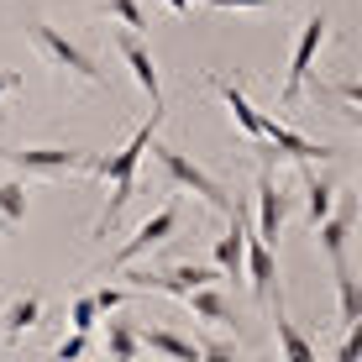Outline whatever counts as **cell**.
<instances>
[{
    "label": "cell",
    "instance_id": "obj_1",
    "mask_svg": "<svg viewBox=\"0 0 362 362\" xmlns=\"http://www.w3.org/2000/svg\"><path fill=\"white\" fill-rule=\"evenodd\" d=\"M158 127H163V110H153V116H147L142 127H136V132L127 136V142L116 147V153H95L90 173L110 184V194H105V210H100V221L90 226V242H105V236L116 231L121 210H127V199H132V189H136V168H142V153L153 147Z\"/></svg>",
    "mask_w": 362,
    "mask_h": 362
},
{
    "label": "cell",
    "instance_id": "obj_2",
    "mask_svg": "<svg viewBox=\"0 0 362 362\" xmlns=\"http://www.w3.org/2000/svg\"><path fill=\"white\" fill-rule=\"evenodd\" d=\"M27 37H32L37 53H42L47 69H58V74H69V79H79L84 90H100V95L110 90V79H105V69H100V58L90 53V47H79L74 37H64L53 21L32 16V21H27Z\"/></svg>",
    "mask_w": 362,
    "mask_h": 362
},
{
    "label": "cell",
    "instance_id": "obj_3",
    "mask_svg": "<svg viewBox=\"0 0 362 362\" xmlns=\"http://www.w3.org/2000/svg\"><path fill=\"white\" fill-rule=\"evenodd\" d=\"M252 153H257V163L273 168L279 158H289V163L299 168H320V163H331L336 158V147L331 142H315V136H299L289 121H273L268 116V132H263V142H252Z\"/></svg>",
    "mask_w": 362,
    "mask_h": 362
},
{
    "label": "cell",
    "instance_id": "obj_4",
    "mask_svg": "<svg viewBox=\"0 0 362 362\" xmlns=\"http://www.w3.org/2000/svg\"><path fill=\"white\" fill-rule=\"evenodd\" d=\"M326 37H331V16H326V11H310L305 27H299L294 53H289V69H284V90H279L284 110L299 105V95H305L310 74H315V58H320V47H326Z\"/></svg>",
    "mask_w": 362,
    "mask_h": 362
},
{
    "label": "cell",
    "instance_id": "obj_5",
    "mask_svg": "<svg viewBox=\"0 0 362 362\" xmlns=\"http://www.w3.org/2000/svg\"><path fill=\"white\" fill-rule=\"evenodd\" d=\"M16 179H64V173H90L95 153L84 147H0Z\"/></svg>",
    "mask_w": 362,
    "mask_h": 362
},
{
    "label": "cell",
    "instance_id": "obj_6",
    "mask_svg": "<svg viewBox=\"0 0 362 362\" xmlns=\"http://www.w3.org/2000/svg\"><path fill=\"white\" fill-rule=\"evenodd\" d=\"M153 153H158V163H163V173H168V184L173 189H189V194H199L210 210H221V216H231V194L221 189V179L216 173H205L194 163V158H184L179 147H168V142H158L153 136Z\"/></svg>",
    "mask_w": 362,
    "mask_h": 362
},
{
    "label": "cell",
    "instance_id": "obj_7",
    "mask_svg": "<svg viewBox=\"0 0 362 362\" xmlns=\"http://www.w3.org/2000/svg\"><path fill=\"white\" fill-rule=\"evenodd\" d=\"M173 231H179V205L168 199V205H158L153 216H147L142 226L132 231V242H127V247H116V252H110L105 263H100V273H95V279H121V273H127V268L136 263V257H142V252H153L158 242H168Z\"/></svg>",
    "mask_w": 362,
    "mask_h": 362
},
{
    "label": "cell",
    "instance_id": "obj_8",
    "mask_svg": "<svg viewBox=\"0 0 362 362\" xmlns=\"http://www.w3.org/2000/svg\"><path fill=\"white\" fill-rule=\"evenodd\" d=\"M127 279V289H147V294H173V299H184V294H194V289H210V284H221V273L216 268H205V263H173V268H142V273H121Z\"/></svg>",
    "mask_w": 362,
    "mask_h": 362
},
{
    "label": "cell",
    "instance_id": "obj_9",
    "mask_svg": "<svg viewBox=\"0 0 362 362\" xmlns=\"http://www.w3.org/2000/svg\"><path fill=\"white\" fill-rule=\"evenodd\" d=\"M289 205H294L289 184H284L273 168L257 163V242L263 247H279V231H284V221H289Z\"/></svg>",
    "mask_w": 362,
    "mask_h": 362
},
{
    "label": "cell",
    "instance_id": "obj_10",
    "mask_svg": "<svg viewBox=\"0 0 362 362\" xmlns=\"http://www.w3.org/2000/svg\"><path fill=\"white\" fill-rule=\"evenodd\" d=\"M42 326V289H11L0 299V336L11 346L27 341V331Z\"/></svg>",
    "mask_w": 362,
    "mask_h": 362
},
{
    "label": "cell",
    "instance_id": "obj_11",
    "mask_svg": "<svg viewBox=\"0 0 362 362\" xmlns=\"http://www.w3.org/2000/svg\"><path fill=\"white\" fill-rule=\"evenodd\" d=\"M116 53H121V64L132 69V79L142 84V95L153 100V110H163V79H158V58L147 53V42L136 32H116Z\"/></svg>",
    "mask_w": 362,
    "mask_h": 362
},
{
    "label": "cell",
    "instance_id": "obj_12",
    "mask_svg": "<svg viewBox=\"0 0 362 362\" xmlns=\"http://www.w3.org/2000/svg\"><path fill=\"white\" fill-rule=\"evenodd\" d=\"M352 226H357V199L341 189L336 194V210L315 226L320 231V252L331 257V268H346V236H352Z\"/></svg>",
    "mask_w": 362,
    "mask_h": 362
},
{
    "label": "cell",
    "instance_id": "obj_13",
    "mask_svg": "<svg viewBox=\"0 0 362 362\" xmlns=\"http://www.w3.org/2000/svg\"><path fill=\"white\" fill-rule=\"evenodd\" d=\"M221 273V279H242V268H247V205H231V226L226 236H216V263H210Z\"/></svg>",
    "mask_w": 362,
    "mask_h": 362
},
{
    "label": "cell",
    "instance_id": "obj_14",
    "mask_svg": "<svg viewBox=\"0 0 362 362\" xmlns=\"http://www.w3.org/2000/svg\"><path fill=\"white\" fill-rule=\"evenodd\" d=\"M210 90H216V95H221V105H226V110H231V121H236V132H242V136H247V142H263V132H268V116H263V110H257V105H252V100H247L242 90H236V84H231V79H221V74H210Z\"/></svg>",
    "mask_w": 362,
    "mask_h": 362
},
{
    "label": "cell",
    "instance_id": "obj_15",
    "mask_svg": "<svg viewBox=\"0 0 362 362\" xmlns=\"http://www.w3.org/2000/svg\"><path fill=\"white\" fill-rule=\"evenodd\" d=\"M242 279H252V294L273 305V289H279V257H273V247H263L257 236H247V268H242Z\"/></svg>",
    "mask_w": 362,
    "mask_h": 362
},
{
    "label": "cell",
    "instance_id": "obj_16",
    "mask_svg": "<svg viewBox=\"0 0 362 362\" xmlns=\"http://www.w3.org/2000/svg\"><path fill=\"white\" fill-rule=\"evenodd\" d=\"M299 184H305V226H320V221L336 210V194H341V184L326 179L320 168H305V173H299Z\"/></svg>",
    "mask_w": 362,
    "mask_h": 362
},
{
    "label": "cell",
    "instance_id": "obj_17",
    "mask_svg": "<svg viewBox=\"0 0 362 362\" xmlns=\"http://www.w3.org/2000/svg\"><path fill=\"white\" fill-rule=\"evenodd\" d=\"M136 336H142L147 352H158L163 362H199V341H189V336H179V331H168V326H147V331H136Z\"/></svg>",
    "mask_w": 362,
    "mask_h": 362
},
{
    "label": "cell",
    "instance_id": "obj_18",
    "mask_svg": "<svg viewBox=\"0 0 362 362\" xmlns=\"http://www.w3.org/2000/svg\"><path fill=\"white\" fill-rule=\"evenodd\" d=\"M273 320H279V352H284V362H320V357H315V341H310V336L289 320L284 294H279V305H273Z\"/></svg>",
    "mask_w": 362,
    "mask_h": 362
},
{
    "label": "cell",
    "instance_id": "obj_19",
    "mask_svg": "<svg viewBox=\"0 0 362 362\" xmlns=\"http://www.w3.org/2000/svg\"><path fill=\"white\" fill-rule=\"evenodd\" d=\"M142 326L127 315H110L105 320V362H136V352H142V336H136Z\"/></svg>",
    "mask_w": 362,
    "mask_h": 362
},
{
    "label": "cell",
    "instance_id": "obj_20",
    "mask_svg": "<svg viewBox=\"0 0 362 362\" xmlns=\"http://www.w3.org/2000/svg\"><path fill=\"white\" fill-rule=\"evenodd\" d=\"M184 305L194 310V320H205V326H221V331H231L236 326V310L226 305V294L210 284V289H194V294H184Z\"/></svg>",
    "mask_w": 362,
    "mask_h": 362
},
{
    "label": "cell",
    "instance_id": "obj_21",
    "mask_svg": "<svg viewBox=\"0 0 362 362\" xmlns=\"http://www.w3.org/2000/svg\"><path fill=\"white\" fill-rule=\"evenodd\" d=\"M315 100L336 105V116H346L352 127H362V84H357V79H341V84H326V79H315Z\"/></svg>",
    "mask_w": 362,
    "mask_h": 362
},
{
    "label": "cell",
    "instance_id": "obj_22",
    "mask_svg": "<svg viewBox=\"0 0 362 362\" xmlns=\"http://www.w3.org/2000/svg\"><path fill=\"white\" fill-rule=\"evenodd\" d=\"M331 273H336V315H341V331H346V326H362V294H357L352 263H346V268H331Z\"/></svg>",
    "mask_w": 362,
    "mask_h": 362
},
{
    "label": "cell",
    "instance_id": "obj_23",
    "mask_svg": "<svg viewBox=\"0 0 362 362\" xmlns=\"http://www.w3.org/2000/svg\"><path fill=\"white\" fill-rule=\"evenodd\" d=\"M27 179H0V226L16 231L21 221H27Z\"/></svg>",
    "mask_w": 362,
    "mask_h": 362
},
{
    "label": "cell",
    "instance_id": "obj_24",
    "mask_svg": "<svg viewBox=\"0 0 362 362\" xmlns=\"http://www.w3.org/2000/svg\"><path fill=\"white\" fill-rule=\"evenodd\" d=\"M100 16L121 21V32H142V27H147V16H142V6H136V0H100Z\"/></svg>",
    "mask_w": 362,
    "mask_h": 362
},
{
    "label": "cell",
    "instance_id": "obj_25",
    "mask_svg": "<svg viewBox=\"0 0 362 362\" xmlns=\"http://www.w3.org/2000/svg\"><path fill=\"white\" fill-rule=\"evenodd\" d=\"M95 320H100L95 299H90V294H74V299H69V331L90 336V331H95Z\"/></svg>",
    "mask_w": 362,
    "mask_h": 362
},
{
    "label": "cell",
    "instance_id": "obj_26",
    "mask_svg": "<svg viewBox=\"0 0 362 362\" xmlns=\"http://www.w3.org/2000/svg\"><path fill=\"white\" fill-rule=\"evenodd\" d=\"M90 299H95L100 315H116V310L132 299V289H127V284H100V289H90Z\"/></svg>",
    "mask_w": 362,
    "mask_h": 362
},
{
    "label": "cell",
    "instance_id": "obj_27",
    "mask_svg": "<svg viewBox=\"0 0 362 362\" xmlns=\"http://www.w3.org/2000/svg\"><path fill=\"white\" fill-rule=\"evenodd\" d=\"M84 352H90V336H79V331H69L64 341L53 346V357L47 362H84Z\"/></svg>",
    "mask_w": 362,
    "mask_h": 362
},
{
    "label": "cell",
    "instance_id": "obj_28",
    "mask_svg": "<svg viewBox=\"0 0 362 362\" xmlns=\"http://www.w3.org/2000/svg\"><path fill=\"white\" fill-rule=\"evenodd\" d=\"M199 362H242V352L226 336H210V341H199Z\"/></svg>",
    "mask_w": 362,
    "mask_h": 362
},
{
    "label": "cell",
    "instance_id": "obj_29",
    "mask_svg": "<svg viewBox=\"0 0 362 362\" xmlns=\"http://www.w3.org/2000/svg\"><path fill=\"white\" fill-rule=\"evenodd\" d=\"M362 357V326H346L341 341H336V357L331 362H357Z\"/></svg>",
    "mask_w": 362,
    "mask_h": 362
},
{
    "label": "cell",
    "instance_id": "obj_30",
    "mask_svg": "<svg viewBox=\"0 0 362 362\" xmlns=\"http://www.w3.org/2000/svg\"><path fill=\"white\" fill-rule=\"evenodd\" d=\"M199 6H216V11H263V6H284V0H199Z\"/></svg>",
    "mask_w": 362,
    "mask_h": 362
},
{
    "label": "cell",
    "instance_id": "obj_31",
    "mask_svg": "<svg viewBox=\"0 0 362 362\" xmlns=\"http://www.w3.org/2000/svg\"><path fill=\"white\" fill-rule=\"evenodd\" d=\"M11 90H21V69H0V100H6Z\"/></svg>",
    "mask_w": 362,
    "mask_h": 362
},
{
    "label": "cell",
    "instance_id": "obj_32",
    "mask_svg": "<svg viewBox=\"0 0 362 362\" xmlns=\"http://www.w3.org/2000/svg\"><path fill=\"white\" fill-rule=\"evenodd\" d=\"M163 6H168V11H179V16H184V11H194L199 0H163Z\"/></svg>",
    "mask_w": 362,
    "mask_h": 362
}]
</instances>
